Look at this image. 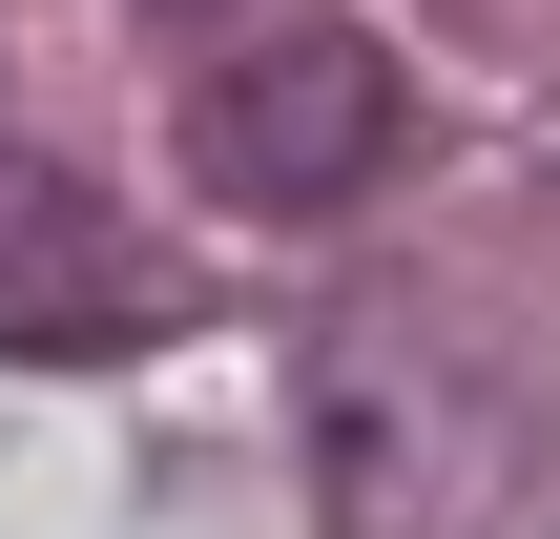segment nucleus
I'll use <instances>...</instances> for the list:
<instances>
[{"mask_svg": "<svg viewBox=\"0 0 560 539\" xmlns=\"http://www.w3.org/2000/svg\"><path fill=\"white\" fill-rule=\"evenodd\" d=\"M145 332H166V270L104 229V187L0 145V353H145Z\"/></svg>", "mask_w": 560, "mask_h": 539, "instance_id": "obj_2", "label": "nucleus"}, {"mask_svg": "<svg viewBox=\"0 0 560 539\" xmlns=\"http://www.w3.org/2000/svg\"><path fill=\"white\" fill-rule=\"evenodd\" d=\"M166 21H229V0H166Z\"/></svg>", "mask_w": 560, "mask_h": 539, "instance_id": "obj_3", "label": "nucleus"}, {"mask_svg": "<svg viewBox=\"0 0 560 539\" xmlns=\"http://www.w3.org/2000/svg\"><path fill=\"white\" fill-rule=\"evenodd\" d=\"M187 145H208L229 208H353V187L395 166V62H374L353 21H270L249 62H208Z\"/></svg>", "mask_w": 560, "mask_h": 539, "instance_id": "obj_1", "label": "nucleus"}]
</instances>
